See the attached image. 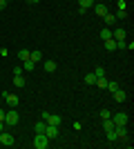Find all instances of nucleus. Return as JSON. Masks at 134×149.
<instances>
[{"mask_svg": "<svg viewBox=\"0 0 134 149\" xmlns=\"http://www.w3.org/2000/svg\"><path fill=\"white\" fill-rule=\"evenodd\" d=\"M49 143H51V140L45 136V134H36V138H34V147H36V149H47Z\"/></svg>", "mask_w": 134, "mask_h": 149, "instance_id": "f257e3e1", "label": "nucleus"}, {"mask_svg": "<svg viewBox=\"0 0 134 149\" xmlns=\"http://www.w3.org/2000/svg\"><path fill=\"white\" fill-rule=\"evenodd\" d=\"M2 98H5V102H7V107H11V109H16L18 107V96L16 93H9V91H2Z\"/></svg>", "mask_w": 134, "mask_h": 149, "instance_id": "f03ea898", "label": "nucleus"}, {"mask_svg": "<svg viewBox=\"0 0 134 149\" xmlns=\"http://www.w3.org/2000/svg\"><path fill=\"white\" fill-rule=\"evenodd\" d=\"M20 116L16 109H9V111H5V125H18Z\"/></svg>", "mask_w": 134, "mask_h": 149, "instance_id": "7ed1b4c3", "label": "nucleus"}, {"mask_svg": "<svg viewBox=\"0 0 134 149\" xmlns=\"http://www.w3.org/2000/svg\"><path fill=\"white\" fill-rule=\"evenodd\" d=\"M0 145H2V147H11L13 145V136L7 134V131H0Z\"/></svg>", "mask_w": 134, "mask_h": 149, "instance_id": "20e7f679", "label": "nucleus"}, {"mask_svg": "<svg viewBox=\"0 0 134 149\" xmlns=\"http://www.w3.org/2000/svg\"><path fill=\"white\" fill-rule=\"evenodd\" d=\"M114 134L119 140H128V129H125V125H116L114 127Z\"/></svg>", "mask_w": 134, "mask_h": 149, "instance_id": "39448f33", "label": "nucleus"}, {"mask_svg": "<svg viewBox=\"0 0 134 149\" xmlns=\"http://www.w3.org/2000/svg\"><path fill=\"white\" fill-rule=\"evenodd\" d=\"M45 136L49 138V140H54V138L58 136V127H56V125H49V123H47V127H45Z\"/></svg>", "mask_w": 134, "mask_h": 149, "instance_id": "423d86ee", "label": "nucleus"}, {"mask_svg": "<svg viewBox=\"0 0 134 149\" xmlns=\"http://www.w3.org/2000/svg\"><path fill=\"white\" fill-rule=\"evenodd\" d=\"M112 120H114V125H128V113H114L112 116Z\"/></svg>", "mask_w": 134, "mask_h": 149, "instance_id": "0eeeda50", "label": "nucleus"}, {"mask_svg": "<svg viewBox=\"0 0 134 149\" xmlns=\"http://www.w3.org/2000/svg\"><path fill=\"white\" fill-rule=\"evenodd\" d=\"M56 60H45V65H43V69L45 71H47V74H54V71H56Z\"/></svg>", "mask_w": 134, "mask_h": 149, "instance_id": "6e6552de", "label": "nucleus"}, {"mask_svg": "<svg viewBox=\"0 0 134 149\" xmlns=\"http://www.w3.org/2000/svg\"><path fill=\"white\" fill-rule=\"evenodd\" d=\"M125 98H128V93L123 91V89H116L114 91V100L116 102H125Z\"/></svg>", "mask_w": 134, "mask_h": 149, "instance_id": "1a4fd4ad", "label": "nucleus"}, {"mask_svg": "<svg viewBox=\"0 0 134 149\" xmlns=\"http://www.w3.org/2000/svg\"><path fill=\"white\" fill-rule=\"evenodd\" d=\"M94 13L98 16V18H103V16L107 13V7H105V5H94Z\"/></svg>", "mask_w": 134, "mask_h": 149, "instance_id": "9d476101", "label": "nucleus"}, {"mask_svg": "<svg viewBox=\"0 0 134 149\" xmlns=\"http://www.w3.org/2000/svg\"><path fill=\"white\" fill-rule=\"evenodd\" d=\"M125 36H128L125 29H114L112 31V38H114V40H125Z\"/></svg>", "mask_w": 134, "mask_h": 149, "instance_id": "9b49d317", "label": "nucleus"}, {"mask_svg": "<svg viewBox=\"0 0 134 149\" xmlns=\"http://www.w3.org/2000/svg\"><path fill=\"white\" fill-rule=\"evenodd\" d=\"M103 20H105V27H112V25H114V22H116V18H114V13H105V16H103Z\"/></svg>", "mask_w": 134, "mask_h": 149, "instance_id": "f8f14e48", "label": "nucleus"}, {"mask_svg": "<svg viewBox=\"0 0 134 149\" xmlns=\"http://www.w3.org/2000/svg\"><path fill=\"white\" fill-rule=\"evenodd\" d=\"M45 127H47V123H45V120H38V123L34 125V131H36V134H45Z\"/></svg>", "mask_w": 134, "mask_h": 149, "instance_id": "ddd939ff", "label": "nucleus"}, {"mask_svg": "<svg viewBox=\"0 0 134 149\" xmlns=\"http://www.w3.org/2000/svg\"><path fill=\"white\" fill-rule=\"evenodd\" d=\"M40 58H43V54H40V51H29V60H32V62H36V65H38Z\"/></svg>", "mask_w": 134, "mask_h": 149, "instance_id": "4468645a", "label": "nucleus"}, {"mask_svg": "<svg viewBox=\"0 0 134 149\" xmlns=\"http://www.w3.org/2000/svg\"><path fill=\"white\" fill-rule=\"evenodd\" d=\"M47 123H49V125H56V127H58V125H60V116H58V113H49Z\"/></svg>", "mask_w": 134, "mask_h": 149, "instance_id": "2eb2a0df", "label": "nucleus"}, {"mask_svg": "<svg viewBox=\"0 0 134 149\" xmlns=\"http://www.w3.org/2000/svg\"><path fill=\"white\" fill-rule=\"evenodd\" d=\"M114 127H116V125H114V120H112V118H105V120H103V129H105V131L114 129Z\"/></svg>", "mask_w": 134, "mask_h": 149, "instance_id": "dca6fc26", "label": "nucleus"}, {"mask_svg": "<svg viewBox=\"0 0 134 149\" xmlns=\"http://www.w3.org/2000/svg\"><path fill=\"white\" fill-rule=\"evenodd\" d=\"M105 49H107V51H116V40H114V38L105 40Z\"/></svg>", "mask_w": 134, "mask_h": 149, "instance_id": "f3484780", "label": "nucleus"}, {"mask_svg": "<svg viewBox=\"0 0 134 149\" xmlns=\"http://www.w3.org/2000/svg\"><path fill=\"white\" fill-rule=\"evenodd\" d=\"M98 36H101L103 40H109V38H112V29H109V27H105V29H101V33H98Z\"/></svg>", "mask_w": 134, "mask_h": 149, "instance_id": "a211bd4d", "label": "nucleus"}, {"mask_svg": "<svg viewBox=\"0 0 134 149\" xmlns=\"http://www.w3.org/2000/svg\"><path fill=\"white\" fill-rule=\"evenodd\" d=\"M13 85H16L18 89H22L25 87V78H22V76H13Z\"/></svg>", "mask_w": 134, "mask_h": 149, "instance_id": "6ab92c4d", "label": "nucleus"}, {"mask_svg": "<svg viewBox=\"0 0 134 149\" xmlns=\"http://www.w3.org/2000/svg\"><path fill=\"white\" fill-rule=\"evenodd\" d=\"M94 85H96V87H101V89H105V87H107V78H105V76H101V78H96Z\"/></svg>", "mask_w": 134, "mask_h": 149, "instance_id": "aec40b11", "label": "nucleus"}, {"mask_svg": "<svg viewBox=\"0 0 134 149\" xmlns=\"http://www.w3.org/2000/svg\"><path fill=\"white\" fill-rule=\"evenodd\" d=\"M92 5H94V0H78V7H81V9H89Z\"/></svg>", "mask_w": 134, "mask_h": 149, "instance_id": "412c9836", "label": "nucleus"}, {"mask_svg": "<svg viewBox=\"0 0 134 149\" xmlns=\"http://www.w3.org/2000/svg\"><path fill=\"white\" fill-rule=\"evenodd\" d=\"M34 67H36V62H32V60H22V69H25V71H32Z\"/></svg>", "mask_w": 134, "mask_h": 149, "instance_id": "4be33fe9", "label": "nucleus"}, {"mask_svg": "<svg viewBox=\"0 0 134 149\" xmlns=\"http://www.w3.org/2000/svg\"><path fill=\"white\" fill-rule=\"evenodd\" d=\"M18 58H20V62H22V60H29V49H20L18 51Z\"/></svg>", "mask_w": 134, "mask_h": 149, "instance_id": "5701e85b", "label": "nucleus"}, {"mask_svg": "<svg viewBox=\"0 0 134 149\" xmlns=\"http://www.w3.org/2000/svg\"><path fill=\"white\" fill-rule=\"evenodd\" d=\"M114 18L116 20H125V18H128V9H119V13H116Z\"/></svg>", "mask_w": 134, "mask_h": 149, "instance_id": "b1692460", "label": "nucleus"}, {"mask_svg": "<svg viewBox=\"0 0 134 149\" xmlns=\"http://www.w3.org/2000/svg\"><path fill=\"white\" fill-rule=\"evenodd\" d=\"M105 89H109V91L114 93L116 89H119V82H114V80H107V87H105Z\"/></svg>", "mask_w": 134, "mask_h": 149, "instance_id": "393cba45", "label": "nucleus"}, {"mask_svg": "<svg viewBox=\"0 0 134 149\" xmlns=\"http://www.w3.org/2000/svg\"><path fill=\"white\" fill-rule=\"evenodd\" d=\"M105 134H107V140H109V143H116V140H119V138H116V134H114V129L105 131Z\"/></svg>", "mask_w": 134, "mask_h": 149, "instance_id": "a878e982", "label": "nucleus"}, {"mask_svg": "<svg viewBox=\"0 0 134 149\" xmlns=\"http://www.w3.org/2000/svg\"><path fill=\"white\" fill-rule=\"evenodd\" d=\"M85 82H87V85H94L96 82V74H87L85 76Z\"/></svg>", "mask_w": 134, "mask_h": 149, "instance_id": "bb28decb", "label": "nucleus"}, {"mask_svg": "<svg viewBox=\"0 0 134 149\" xmlns=\"http://www.w3.org/2000/svg\"><path fill=\"white\" fill-rule=\"evenodd\" d=\"M105 118H112V111H109V109H101V120H105Z\"/></svg>", "mask_w": 134, "mask_h": 149, "instance_id": "cd10ccee", "label": "nucleus"}, {"mask_svg": "<svg viewBox=\"0 0 134 149\" xmlns=\"http://www.w3.org/2000/svg\"><path fill=\"white\" fill-rule=\"evenodd\" d=\"M94 74H96V78H101V76H105V69H103V67H96Z\"/></svg>", "mask_w": 134, "mask_h": 149, "instance_id": "c85d7f7f", "label": "nucleus"}, {"mask_svg": "<svg viewBox=\"0 0 134 149\" xmlns=\"http://www.w3.org/2000/svg\"><path fill=\"white\" fill-rule=\"evenodd\" d=\"M11 71H13V76H22V67H13Z\"/></svg>", "mask_w": 134, "mask_h": 149, "instance_id": "c756f323", "label": "nucleus"}, {"mask_svg": "<svg viewBox=\"0 0 134 149\" xmlns=\"http://www.w3.org/2000/svg\"><path fill=\"white\" fill-rule=\"evenodd\" d=\"M116 5H119V9H128V2H125V0H119Z\"/></svg>", "mask_w": 134, "mask_h": 149, "instance_id": "7c9ffc66", "label": "nucleus"}, {"mask_svg": "<svg viewBox=\"0 0 134 149\" xmlns=\"http://www.w3.org/2000/svg\"><path fill=\"white\" fill-rule=\"evenodd\" d=\"M0 56L7 58V56H9V49H7V47H2V49H0Z\"/></svg>", "mask_w": 134, "mask_h": 149, "instance_id": "2f4dec72", "label": "nucleus"}, {"mask_svg": "<svg viewBox=\"0 0 134 149\" xmlns=\"http://www.w3.org/2000/svg\"><path fill=\"white\" fill-rule=\"evenodd\" d=\"M7 5H9V2H7V0H0V11H2V9H5Z\"/></svg>", "mask_w": 134, "mask_h": 149, "instance_id": "473e14b6", "label": "nucleus"}, {"mask_svg": "<svg viewBox=\"0 0 134 149\" xmlns=\"http://www.w3.org/2000/svg\"><path fill=\"white\" fill-rule=\"evenodd\" d=\"M0 120H5V109H0Z\"/></svg>", "mask_w": 134, "mask_h": 149, "instance_id": "72a5a7b5", "label": "nucleus"}, {"mask_svg": "<svg viewBox=\"0 0 134 149\" xmlns=\"http://www.w3.org/2000/svg\"><path fill=\"white\" fill-rule=\"evenodd\" d=\"M0 131H5V120H0Z\"/></svg>", "mask_w": 134, "mask_h": 149, "instance_id": "f704fd0d", "label": "nucleus"}, {"mask_svg": "<svg viewBox=\"0 0 134 149\" xmlns=\"http://www.w3.org/2000/svg\"><path fill=\"white\" fill-rule=\"evenodd\" d=\"M27 2H29V5H36V2H40V0H27Z\"/></svg>", "mask_w": 134, "mask_h": 149, "instance_id": "c9c22d12", "label": "nucleus"}, {"mask_svg": "<svg viewBox=\"0 0 134 149\" xmlns=\"http://www.w3.org/2000/svg\"><path fill=\"white\" fill-rule=\"evenodd\" d=\"M7 2H9V0H7Z\"/></svg>", "mask_w": 134, "mask_h": 149, "instance_id": "e433bc0d", "label": "nucleus"}]
</instances>
